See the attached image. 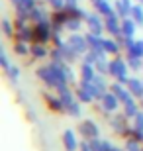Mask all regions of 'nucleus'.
<instances>
[]
</instances>
